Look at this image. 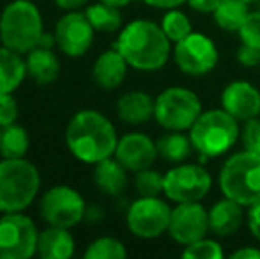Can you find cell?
I'll return each instance as SVG.
<instances>
[{
  "mask_svg": "<svg viewBox=\"0 0 260 259\" xmlns=\"http://www.w3.org/2000/svg\"><path fill=\"white\" fill-rule=\"evenodd\" d=\"M174 43L167 38L159 23L145 18L129 21L119 31L113 48H117L129 68L138 71H157L168 63Z\"/></svg>",
  "mask_w": 260,
  "mask_h": 259,
  "instance_id": "6da1fadb",
  "label": "cell"
},
{
  "mask_svg": "<svg viewBox=\"0 0 260 259\" xmlns=\"http://www.w3.org/2000/svg\"><path fill=\"white\" fill-rule=\"evenodd\" d=\"M119 137L113 123L92 108L78 110L66 126V146L78 162L96 165L115 155Z\"/></svg>",
  "mask_w": 260,
  "mask_h": 259,
  "instance_id": "7a4b0ae2",
  "label": "cell"
},
{
  "mask_svg": "<svg viewBox=\"0 0 260 259\" xmlns=\"http://www.w3.org/2000/svg\"><path fill=\"white\" fill-rule=\"evenodd\" d=\"M195 153L200 162L218 158L230 151L239 140L241 123L223 108L204 110L188 130Z\"/></svg>",
  "mask_w": 260,
  "mask_h": 259,
  "instance_id": "3957f363",
  "label": "cell"
},
{
  "mask_svg": "<svg viewBox=\"0 0 260 259\" xmlns=\"http://www.w3.org/2000/svg\"><path fill=\"white\" fill-rule=\"evenodd\" d=\"M43 34L41 11L32 0H11L0 13V41L14 52L27 55L39 45Z\"/></svg>",
  "mask_w": 260,
  "mask_h": 259,
  "instance_id": "277c9868",
  "label": "cell"
},
{
  "mask_svg": "<svg viewBox=\"0 0 260 259\" xmlns=\"http://www.w3.org/2000/svg\"><path fill=\"white\" fill-rule=\"evenodd\" d=\"M41 188L39 169L27 158L0 160V213L25 211Z\"/></svg>",
  "mask_w": 260,
  "mask_h": 259,
  "instance_id": "5b68a950",
  "label": "cell"
},
{
  "mask_svg": "<svg viewBox=\"0 0 260 259\" xmlns=\"http://www.w3.org/2000/svg\"><path fill=\"white\" fill-rule=\"evenodd\" d=\"M218 185L225 197L250 208L260 199V156L246 149L230 155L219 169Z\"/></svg>",
  "mask_w": 260,
  "mask_h": 259,
  "instance_id": "8992f818",
  "label": "cell"
},
{
  "mask_svg": "<svg viewBox=\"0 0 260 259\" xmlns=\"http://www.w3.org/2000/svg\"><path fill=\"white\" fill-rule=\"evenodd\" d=\"M202 112L199 94L188 87H167L154 98V121L167 131H188Z\"/></svg>",
  "mask_w": 260,
  "mask_h": 259,
  "instance_id": "52a82bcc",
  "label": "cell"
},
{
  "mask_svg": "<svg viewBox=\"0 0 260 259\" xmlns=\"http://www.w3.org/2000/svg\"><path fill=\"white\" fill-rule=\"evenodd\" d=\"M212 188L211 172L200 163H175L165 172L163 195L170 203H193L206 199Z\"/></svg>",
  "mask_w": 260,
  "mask_h": 259,
  "instance_id": "ba28073f",
  "label": "cell"
},
{
  "mask_svg": "<svg viewBox=\"0 0 260 259\" xmlns=\"http://www.w3.org/2000/svg\"><path fill=\"white\" fill-rule=\"evenodd\" d=\"M85 199L69 185H55L39 199V215L48 225L71 229L85 220Z\"/></svg>",
  "mask_w": 260,
  "mask_h": 259,
  "instance_id": "9c48e42d",
  "label": "cell"
},
{
  "mask_svg": "<svg viewBox=\"0 0 260 259\" xmlns=\"http://www.w3.org/2000/svg\"><path fill=\"white\" fill-rule=\"evenodd\" d=\"M172 206L168 199L159 195L145 197L138 195L129 204L126 213V225L133 236L140 240H154L167 235L170 225Z\"/></svg>",
  "mask_w": 260,
  "mask_h": 259,
  "instance_id": "30bf717a",
  "label": "cell"
},
{
  "mask_svg": "<svg viewBox=\"0 0 260 259\" xmlns=\"http://www.w3.org/2000/svg\"><path fill=\"white\" fill-rule=\"evenodd\" d=\"M39 231L34 220L23 213L0 217V259H30L38 254Z\"/></svg>",
  "mask_w": 260,
  "mask_h": 259,
  "instance_id": "8fae6325",
  "label": "cell"
},
{
  "mask_svg": "<svg viewBox=\"0 0 260 259\" xmlns=\"http://www.w3.org/2000/svg\"><path fill=\"white\" fill-rule=\"evenodd\" d=\"M174 63L188 76H206L218 66L219 52L216 43L202 32L193 31L184 39L177 41L172 50Z\"/></svg>",
  "mask_w": 260,
  "mask_h": 259,
  "instance_id": "7c38bea8",
  "label": "cell"
},
{
  "mask_svg": "<svg viewBox=\"0 0 260 259\" xmlns=\"http://www.w3.org/2000/svg\"><path fill=\"white\" fill-rule=\"evenodd\" d=\"M57 48L68 57H82L94 43V27L90 25L85 11H66L55 25Z\"/></svg>",
  "mask_w": 260,
  "mask_h": 259,
  "instance_id": "4fadbf2b",
  "label": "cell"
},
{
  "mask_svg": "<svg viewBox=\"0 0 260 259\" xmlns=\"http://www.w3.org/2000/svg\"><path fill=\"white\" fill-rule=\"evenodd\" d=\"M209 233V210L200 200L177 203L172 208L167 235L175 243L186 247Z\"/></svg>",
  "mask_w": 260,
  "mask_h": 259,
  "instance_id": "5bb4252c",
  "label": "cell"
},
{
  "mask_svg": "<svg viewBox=\"0 0 260 259\" xmlns=\"http://www.w3.org/2000/svg\"><path fill=\"white\" fill-rule=\"evenodd\" d=\"M113 156L129 172H138V170L154 165L159 155H157L156 140H152L149 135L142 133V131H131V133L119 137Z\"/></svg>",
  "mask_w": 260,
  "mask_h": 259,
  "instance_id": "9a60e30c",
  "label": "cell"
},
{
  "mask_svg": "<svg viewBox=\"0 0 260 259\" xmlns=\"http://www.w3.org/2000/svg\"><path fill=\"white\" fill-rule=\"evenodd\" d=\"M221 108L243 123L260 116V91L248 80H234L221 93Z\"/></svg>",
  "mask_w": 260,
  "mask_h": 259,
  "instance_id": "2e32d148",
  "label": "cell"
},
{
  "mask_svg": "<svg viewBox=\"0 0 260 259\" xmlns=\"http://www.w3.org/2000/svg\"><path fill=\"white\" fill-rule=\"evenodd\" d=\"M244 220H246L244 206L230 197L223 195L209 208V233L218 238L234 236L243 227Z\"/></svg>",
  "mask_w": 260,
  "mask_h": 259,
  "instance_id": "e0dca14e",
  "label": "cell"
},
{
  "mask_svg": "<svg viewBox=\"0 0 260 259\" xmlns=\"http://www.w3.org/2000/svg\"><path fill=\"white\" fill-rule=\"evenodd\" d=\"M117 118L131 126H140L154 119V98L145 91H127L115 103Z\"/></svg>",
  "mask_w": 260,
  "mask_h": 259,
  "instance_id": "ac0fdd59",
  "label": "cell"
},
{
  "mask_svg": "<svg viewBox=\"0 0 260 259\" xmlns=\"http://www.w3.org/2000/svg\"><path fill=\"white\" fill-rule=\"evenodd\" d=\"M129 64L117 48H110L101 53L92 66V78L101 89L113 91L126 80Z\"/></svg>",
  "mask_w": 260,
  "mask_h": 259,
  "instance_id": "d6986e66",
  "label": "cell"
},
{
  "mask_svg": "<svg viewBox=\"0 0 260 259\" xmlns=\"http://www.w3.org/2000/svg\"><path fill=\"white\" fill-rule=\"evenodd\" d=\"M129 170L115 158L110 156L94 165V183L100 188L101 194L108 197H119L126 192L129 178H127Z\"/></svg>",
  "mask_w": 260,
  "mask_h": 259,
  "instance_id": "ffe728a7",
  "label": "cell"
},
{
  "mask_svg": "<svg viewBox=\"0 0 260 259\" xmlns=\"http://www.w3.org/2000/svg\"><path fill=\"white\" fill-rule=\"evenodd\" d=\"M75 250L76 243L69 229L48 225L39 233L38 256L41 259H71Z\"/></svg>",
  "mask_w": 260,
  "mask_h": 259,
  "instance_id": "44dd1931",
  "label": "cell"
},
{
  "mask_svg": "<svg viewBox=\"0 0 260 259\" xmlns=\"http://www.w3.org/2000/svg\"><path fill=\"white\" fill-rule=\"evenodd\" d=\"M25 66H27V76L38 85L53 83L60 75V61L55 55L53 48L36 46L27 53Z\"/></svg>",
  "mask_w": 260,
  "mask_h": 259,
  "instance_id": "7402d4cb",
  "label": "cell"
},
{
  "mask_svg": "<svg viewBox=\"0 0 260 259\" xmlns=\"http://www.w3.org/2000/svg\"><path fill=\"white\" fill-rule=\"evenodd\" d=\"M27 76V66L21 53L0 46V94L14 93Z\"/></svg>",
  "mask_w": 260,
  "mask_h": 259,
  "instance_id": "603a6c76",
  "label": "cell"
},
{
  "mask_svg": "<svg viewBox=\"0 0 260 259\" xmlns=\"http://www.w3.org/2000/svg\"><path fill=\"white\" fill-rule=\"evenodd\" d=\"M157 155L168 163H182L188 162L191 153L195 151L191 138L184 131H167L156 140Z\"/></svg>",
  "mask_w": 260,
  "mask_h": 259,
  "instance_id": "cb8c5ba5",
  "label": "cell"
},
{
  "mask_svg": "<svg viewBox=\"0 0 260 259\" xmlns=\"http://www.w3.org/2000/svg\"><path fill=\"white\" fill-rule=\"evenodd\" d=\"M30 148V138L18 123L0 126V156L2 158H25Z\"/></svg>",
  "mask_w": 260,
  "mask_h": 259,
  "instance_id": "d4e9b609",
  "label": "cell"
},
{
  "mask_svg": "<svg viewBox=\"0 0 260 259\" xmlns=\"http://www.w3.org/2000/svg\"><path fill=\"white\" fill-rule=\"evenodd\" d=\"M250 14V4L243 0H221L212 13V20L221 31L237 32Z\"/></svg>",
  "mask_w": 260,
  "mask_h": 259,
  "instance_id": "484cf974",
  "label": "cell"
},
{
  "mask_svg": "<svg viewBox=\"0 0 260 259\" xmlns=\"http://www.w3.org/2000/svg\"><path fill=\"white\" fill-rule=\"evenodd\" d=\"M85 14L96 32H117L122 28V14L119 7L98 0L94 4H87Z\"/></svg>",
  "mask_w": 260,
  "mask_h": 259,
  "instance_id": "4316f807",
  "label": "cell"
},
{
  "mask_svg": "<svg viewBox=\"0 0 260 259\" xmlns=\"http://www.w3.org/2000/svg\"><path fill=\"white\" fill-rule=\"evenodd\" d=\"M159 25H161V28L165 31V34H167V38L170 39L174 45L193 32L191 21H189L188 14H186L184 11L179 9V7H174V9L165 11Z\"/></svg>",
  "mask_w": 260,
  "mask_h": 259,
  "instance_id": "83f0119b",
  "label": "cell"
},
{
  "mask_svg": "<svg viewBox=\"0 0 260 259\" xmlns=\"http://www.w3.org/2000/svg\"><path fill=\"white\" fill-rule=\"evenodd\" d=\"M126 256V245L113 236H100L94 242H90L83 252L85 259H124Z\"/></svg>",
  "mask_w": 260,
  "mask_h": 259,
  "instance_id": "f1b7e54d",
  "label": "cell"
},
{
  "mask_svg": "<svg viewBox=\"0 0 260 259\" xmlns=\"http://www.w3.org/2000/svg\"><path fill=\"white\" fill-rule=\"evenodd\" d=\"M182 257L184 259H223L225 257V250H223V245L218 240L204 236V238L186 245L184 250H182Z\"/></svg>",
  "mask_w": 260,
  "mask_h": 259,
  "instance_id": "f546056e",
  "label": "cell"
},
{
  "mask_svg": "<svg viewBox=\"0 0 260 259\" xmlns=\"http://www.w3.org/2000/svg\"><path fill=\"white\" fill-rule=\"evenodd\" d=\"M135 188H137L138 195L145 197H154L163 194V183H165V174L157 172L152 167L144 170L135 172Z\"/></svg>",
  "mask_w": 260,
  "mask_h": 259,
  "instance_id": "4dcf8cb0",
  "label": "cell"
},
{
  "mask_svg": "<svg viewBox=\"0 0 260 259\" xmlns=\"http://www.w3.org/2000/svg\"><path fill=\"white\" fill-rule=\"evenodd\" d=\"M241 43L260 50V11H250L244 23L237 31Z\"/></svg>",
  "mask_w": 260,
  "mask_h": 259,
  "instance_id": "1f68e13d",
  "label": "cell"
},
{
  "mask_svg": "<svg viewBox=\"0 0 260 259\" xmlns=\"http://www.w3.org/2000/svg\"><path fill=\"white\" fill-rule=\"evenodd\" d=\"M239 140L246 151L260 156V116L241 125Z\"/></svg>",
  "mask_w": 260,
  "mask_h": 259,
  "instance_id": "d6a6232c",
  "label": "cell"
},
{
  "mask_svg": "<svg viewBox=\"0 0 260 259\" xmlns=\"http://www.w3.org/2000/svg\"><path fill=\"white\" fill-rule=\"evenodd\" d=\"M18 114H20V108H18V101L13 93L0 94V126L16 123Z\"/></svg>",
  "mask_w": 260,
  "mask_h": 259,
  "instance_id": "836d02e7",
  "label": "cell"
},
{
  "mask_svg": "<svg viewBox=\"0 0 260 259\" xmlns=\"http://www.w3.org/2000/svg\"><path fill=\"white\" fill-rule=\"evenodd\" d=\"M237 63L244 68H255V66L260 64V50L258 48H253V46H248V45H243L237 48Z\"/></svg>",
  "mask_w": 260,
  "mask_h": 259,
  "instance_id": "e575fe53",
  "label": "cell"
},
{
  "mask_svg": "<svg viewBox=\"0 0 260 259\" xmlns=\"http://www.w3.org/2000/svg\"><path fill=\"white\" fill-rule=\"evenodd\" d=\"M246 225H248V229H250L251 236H253L257 242H260V199L248 208Z\"/></svg>",
  "mask_w": 260,
  "mask_h": 259,
  "instance_id": "d590c367",
  "label": "cell"
},
{
  "mask_svg": "<svg viewBox=\"0 0 260 259\" xmlns=\"http://www.w3.org/2000/svg\"><path fill=\"white\" fill-rule=\"evenodd\" d=\"M221 0H186L189 7L197 13H202V14H212L214 9L219 6Z\"/></svg>",
  "mask_w": 260,
  "mask_h": 259,
  "instance_id": "8d00e7d4",
  "label": "cell"
},
{
  "mask_svg": "<svg viewBox=\"0 0 260 259\" xmlns=\"http://www.w3.org/2000/svg\"><path fill=\"white\" fill-rule=\"evenodd\" d=\"M230 257L232 259H260V249L253 245L241 247V249L234 250V252L230 254Z\"/></svg>",
  "mask_w": 260,
  "mask_h": 259,
  "instance_id": "74e56055",
  "label": "cell"
},
{
  "mask_svg": "<svg viewBox=\"0 0 260 259\" xmlns=\"http://www.w3.org/2000/svg\"><path fill=\"white\" fill-rule=\"evenodd\" d=\"M145 6L154 7V9H174V7H181L182 4H186V0H142Z\"/></svg>",
  "mask_w": 260,
  "mask_h": 259,
  "instance_id": "f35d334b",
  "label": "cell"
},
{
  "mask_svg": "<svg viewBox=\"0 0 260 259\" xmlns=\"http://www.w3.org/2000/svg\"><path fill=\"white\" fill-rule=\"evenodd\" d=\"M89 2L90 0H55V4L64 11H78L85 7Z\"/></svg>",
  "mask_w": 260,
  "mask_h": 259,
  "instance_id": "ab89813d",
  "label": "cell"
},
{
  "mask_svg": "<svg viewBox=\"0 0 260 259\" xmlns=\"http://www.w3.org/2000/svg\"><path fill=\"white\" fill-rule=\"evenodd\" d=\"M100 2H105V4H108V6H113V7H119V9H122V7L129 6L133 0H100Z\"/></svg>",
  "mask_w": 260,
  "mask_h": 259,
  "instance_id": "60d3db41",
  "label": "cell"
},
{
  "mask_svg": "<svg viewBox=\"0 0 260 259\" xmlns=\"http://www.w3.org/2000/svg\"><path fill=\"white\" fill-rule=\"evenodd\" d=\"M243 2H248V4H255V2H260V0H243Z\"/></svg>",
  "mask_w": 260,
  "mask_h": 259,
  "instance_id": "b9f144b4",
  "label": "cell"
}]
</instances>
